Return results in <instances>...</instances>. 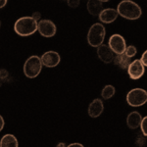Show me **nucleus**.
Segmentation results:
<instances>
[{
    "mask_svg": "<svg viewBox=\"0 0 147 147\" xmlns=\"http://www.w3.org/2000/svg\"><path fill=\"white\" fill-rule=\"evenodd\" d=\"M4 125H5V122H4V119H3V117H2V116L0 115V131H1V130L3 129Z\"/></svg>",
    "mask_w": 147,
    "mask_h": 147,
    "instance_id": "393cba45",
    "label": "nucleus"
},
{
    "mask_svg": "<svg viewBox=\"0 0 147 147\" xmlns=\"http://www.w3.org/2000/svg\"><path fill=\"white\" fill-rule=\"evenodd\" d=\"M116 93V88L113 86V85L111 84H107L105 85V86L103 87V89H102L101 91V96L103 99H106V100H108V99L112 98V97L115 95Z\"/></svg>",
    "mask_w": 147,
    "mask_h": 147,
    "instance_id": "f3484780",
    "label": "nucleus"
},
{
    "mask_svg": "<svg viewBox=\"0 0 147 147\" xmlns=\"http://www.w3.org/2000/svg\"><path fill=\"white\" fill-rule=\"evenodd\" d=\"M106 30L102 24L96 23L91 26L87 34V42L92 47H99L102 45L105 39Z\"/></svg>",
    "mask_w": 147,
    "mask_h": 147,
    "instance_id": "7ed1b4c3",
    "label": "nucleus"
},
{
    "mask_svg": "<svg viewBox=\"0 0 147 147\" xmlns=\"http://www.w3.org/2000/svg\"><path fill=\"white\" fill-rule=\"evenodd\" d=\"M127 103L131 107H140L147 102V91L143 88H134L127 92L125 97Z\"/></svg>",
    "mask_w": 147,
    "mask_h": 147,
    "instance_id": "39448f33",
    "label": "nucleus"
},
{
    "mask_svg": "<svg viewBox=\"0 0 147 147\" xmlns=\"http://www.w3.org/2000/svg\"><path fill=\"white\" fill-rule=\"evenodd\" d=\"M142 121L141 114L137 111L130 112L127 117V125L130 129H136L140 127V124Z\"/></svg>",
    "mask_w": 147,
    "mask_h": 147,
    "instance_id": "ddd939ff",
    "label": "nucleus"
},
{
    "mask_svg": "<svg viewBox=\"0 0 147 147\" xmlns=\"http://www.w3.org/2000/svg\"><path fill=\"white\" fill-rule=\"evenodd\" d=\"M68 5L70 7H73V8H76V7H78L80 5V1L79 0H76V1H74V0H69Z\"/></svg>",
    "mask_w": 147,
    "mask_h": 147,
    "instance_id": "412c9836",
    "label": "nucleus"
},
{
    "mask_svg": "<svg viewBox=\"0 0 147 147\" xmlns=\"http://www.w3.org/2000/svg\"><path fill=\"white\" fill-rule=\"evenodd\" d=\"M139 60L141 61V63L143 64L144 67H147V49L143 52V53H142L141 58L139 59Z\"/></svg>",
    "mask_w": 147,
    "mask_h": 147,
    "instance_id": "aec40b11",
    "label": "nucleus"
},
{
    "mask_svg": "<svg viewBox=\"0 0 147 147\" xmlns=\"http://www.w3.org/2000/svg\"><path fill=\"white\" fill-rule=\"evenodd\" d=\"M8 78V72L6 70H0V80H5Z\"/></svg>",
    "mask_w": 147,
    "mask_h": 147,
    "instance_id": "4be33fe9",
    "label": "nucleus"
},
{
    "mask_svg": "<svg viewBox=\"0 0 147 147\" xmlns=\"http://www.w3.org/2000/svg\"><path fill=\"white\" fill-rule=\"evenodd\" d=\"M32 19H34V20L36 21L37 23H38L39 21H40V17H41V15H40L39 12H34V13L32 14Z\"/></svg>",
    "mask_w": 147,
    "mask_h": 147,
    "instance_id": "5701e85b",
    "label": "nucleus"
},
{
    "mask_svg": "<svg viewBox=\"0 0 147 147\" xmlns=\"http://www.w3.org/2000/svg\"><path fill=\"white\" fill-rule=\"evenodd\" d=\"M127 75H129L130 79L136 80H139L144 75V73H145V67H144L143 64L141 63V61L139 59H136V60L131 61V63L127 67Z\"/></svg>",
    "mask_w": 147,
    "mask_h": 147,
    "instance_id": "6e6552de",
    "label": "nucleus"
},
{
    "mask_svg": "<svg viewBox=\"0 0 147 147\" xmlns=\"http://www.w3.org/2000/svg\"><path fill=\"white\" fill-rule=\"evenodd\" d=\"M97 56L102 62L105 64L112 63L114 61V58H115V54L109 48L107 44L104 43L99 47H97Z\"/></svg>",
    "mask_w": 147,
    "mask_h": 147,
    "instance_id": "9d476101",
    "label": "nucleus"
},
{
    "mask_svg": "<svg viewBox=\"0 0 147 147\" xmlns=\"http://www.w3.org/2000/svg\"><path fill=\"white\" fill-rule=\"evenodd\" d=\"M14 32L20 36H30L37 32V22L32 17H21L14 24Z\"/></svg>",
    "mask_w": 147,
    "mask_h": 147,
    "instance_id": "f03ea898",
    "label": "nucleus"
},
{
    "mask_svg": "<svg viewBox=\"0 0 147 147\" xmlns=\"http://www.w3.org/2000/svg\"><path fill=\"white\" fill-rule=\"evenodd\" d=\"M42 63L41 60L38 56L32 55L26 60L25 64H24V74L28 79H34L39 75L42 70Z\"/></svg>",
    "mask_w": 147,
    "mask_h": 147,
    "instance_id": "20e7f679",
    "label": "nucleus"
},
{
    "mask_svg": "<svg viewBox=\"0 0 147 147\" xmlns=\"http://www.w3.org/2000/svg\"><path fill=\"white\" fill-rule=\"evenodd\" d=\"M40 60H41L42 66H44V67L55 68L60 63L61 57L58 52L50 50L42 54V56L40 57Z\"/></svg>",
    "mask_w": 147,
    "mask_h": 147,
    "instance_id": "1a4fd4ad",
    "label": "nucleus"
},
{
    "mask_svg": "<svg viewBox=\"0 0 147 147\" xmlns=\"http://www.w3.org/2000/svg\"><path fill=\"white\" fill-rule=\"evenodd\" d=\"M114 63L115 65H117L118 67H120L123 70H125L127 69V67L129 66V64L131 63V59H129V57H127L124 54H121V55H115V58H114Z\"/></svg>",
    "mask_w": 147,
    "mask_h": 147,
    "instance_id": "dca6fc26",
    "label": "nucleus"
},
{
    "mask_svg": "<svg viewBox=\"0 0 147 147\" xmlns=\"http://www.w3.org/2000/svg\"><path fill=\"white\" fill-rule=\"evenodd\" d=\"M116 10L118 12V15L129 21L138 20L141 17L142 14L140 6L136 2L131 1V0H123V1H121L118 4V7Z\"/></svg>",
    "mask_w": 147,
    "mask_h": 147,
    "instance_id": "f257e3e1",
    "label": "nucleus"
},
{
    "mask_svg": "<svg viewBox=\"0 0 147 147\" xmlns=\"http://www.w3.org/2000/svg\"><path fill=\"white\" fill-rule=\"evenodd\" d=\"M104 111V104L100 98H96L89 104L87 113L91 118H97L103 113Z\"/></svg>",
    "mask_w": 147,
    "mask_h": 147,
    "instance_id": "9b49d317",
    "label": "nucleus"
},
{
    "mask_svg": "<svg viewBox=\"0 0 147 147\" xmlns=\"http://www.w3.org/2000/svg\"><path fill=\"white\" fill-rule=\"evenodd\" d=\"M118 12L114 8H106L103 9L100 15L98 16L99 20L104 24H111L115 22L116 19L118 18Z\"/></svg>",
    "mask_w": 147,
    "mask_h": 147,
    "instance_id": "f8f14e48",
    "label": "nucleus"
},
{
    "mask_svg": "<svg viewBox=\"0 0 147 147\" xmlns=\"http://www.w3.org/2000/svg\"><path fill=\"white\" fill-rule=\"evenodd\" d=\"M87 11L92 16H99L103 10V1L100 0H88L86 4Z\"/></svg>",
    "mask_w": 147,
    "mask_h": 147,
    "instance_id": "4468645a",
    "label": "nucleus"
},
{
    "mask_svg": "<svg viewBox=\"0 0 147 147\" xmlns=\"http://www.w3.org/2000/svg\"><path fill=\"white\" fill-rule=\"evenodd\" d=\"M7 4V0H0V9L5 7Z\"/></svg>",
    "mask_w": 147,
    "mask_h": 147,
    "instance_id": "a878e982",
    "label": "nucleus"
},
{
    "mask_svg": "<svg viewBox=\"0 0 147 147\" xmlns=\"http://www.w3.org/2000/svg\"><path fill=\"white\" fill-rule=\"evenodd\" d=\"M140 129H141V132L143 134V136L147 137V116L142 118Z\"/></svg>",
    "mask_w": 147,
    "mask_h": 147,
    "instance_id": "6ab92c4d",
    "label": "nucleus"
},
{
    "mask_svg": "<svg viewBox=\"0 0 147 147\" xmlns=\"http://www.w3.org/2000/svg\"><path fill=\"white\" fill-rule=\"evenodd\" d=\"M67 147H84V146L82 145V143H79V142H75V143L69 144V145H68Z\"/></svg>",
    "mask_w": 147,
    "mask_h": 147,
    "instance_id": "b1692460",
    "label": "nucleus"
},
{
    "mask_svg": "<svg viewBox=\"0 0 147 147\" xmlns=\"http://www.w3.org/2000/svg\"><path fill=\"white\" fill-rule=\"evenodd\" d=\"M37 32L43 37H52L56 34V25L51 20H40L37 23Z\"/></svg>",
    "mask_w": 147,
    "mask_h": 147,
    "instance_id": "0eeeda50",
    "label": "nucleus"
},
{
    "mask_svg": "<svg viewBox=\"0 0 147 147\" xmlns=\"http://www.w3.org/2000/svg\"><path fill=\"white\" fill-rule=\"evenodd\" d=\"M0 25H1V24H0Z\"/></svg>",
    "mask_w": 147,
    "mask_h": 147,
    "instance_id": "bb28decb",
    "label": "nucleus"
},
{
    "mask_svg": "<svg viewBox=\"0 0 147 147\" xmlns=\"http://www.w3.org/2000/svg\"><path fill=\"white\" fill-rule=\"evenodd\" d=\"M108 46L114 54L121 55V54H124L125 49H127V42H125V39L123 35L115 34L111 35L109 38Z\"/></svg>",
    "mask_w": 147,
    "mask_h": 147,
    "instance_id": "423d86ee",
    "label": "nucleus"
},
{
    "mask_svg": "<svg viewBox=\"0 0 147 147\" xmlns=\"http://www.w3.org/2000/svg\"><path fill=\"white\" fill-rule=\"evenodd\" d=\"M0 147H19L18 139L13 134H5L0 139Z\"/></svg>",
    "mask_w": 147,
    "mask_h": 147,
    "instance_id": "2eb2a0df",
    "label": "nucleus"
},
{
    "mask_svg": "<svg viewBox=\"0 0 147 147\" xmlns=\"http://www.w3.org/2000/svg\"><path fill=\"white\" fill-rule=\"evenodd\" d=\"M137 53V49L134 45H129L127 46V49L125 51V55L129 57V59H131L132 57H134Z\"/></svg>",
    "mask_w": 147,
    "mask_h": 147,
    "instance_id": "a211bd4d",
    "label": "nucleus"
}]
</instances>
